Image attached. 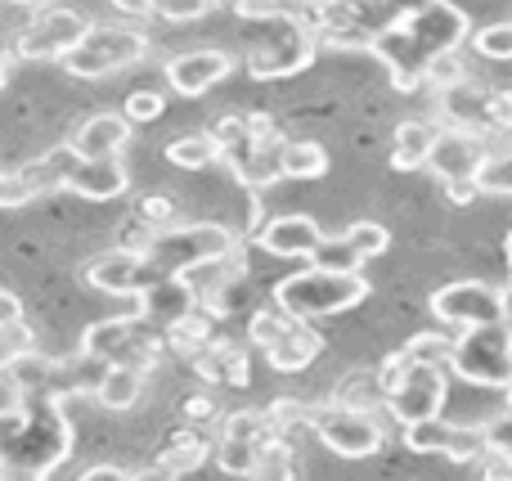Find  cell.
Instances as JSON below:
<instances>
[{
  "instance_id": "1",
  "label": "cell",
  "mask_w": 512,
  "mask_h": 481,
  "mask_svg": "<svg viewBox=\"0 0 512 481\" xmlns=\"http://www.w3.org/2000/svg\"><path fill=\"white\" fill-rule=\"evenodd\" d=\"M463 36H468V14H463L459 5H450V0H432L427 9L409 14L405 23L378 32L364 50L378 54L391 72V86H396L400 95H409V90L423 86L427 63L445 50H459Z\"/></svg>"
},
{
  "instance_id": "2",
  "label": "cell",
  "mask_w": 512,
  "mask_h": 481,
  "mask_svg": "<svg viewBox=\"0 0 512 481\" xmlns=\"http://www.w3.org/2000/svg\"><path fill=\"white\" fill-rule=\"evenodd\" d=\"M72 450V423L59 396L0 410V473L50 477Z\"/></svg>"
},
{
  "instance_id": "3",
  "label": "cell",
  "mask_w": 512,
  "mask_h": 481,
  "mask_svg": "<svg viewBox=\"0 0 512 481\" xmlns=\"http://www.w3.org/2000/svg\"><path fill=\"white\" fill-rule=\"evenodd\" d=\"M14 176L32 189V198L50 194V189H68V194L90 198V203H108V198H122L126 189H131V176H126V167L117 162V153H108V158H86V153H77L72 144H59V149H50L41 162H27Z\"/></svg>"
},
{
  "instance_id": "4",
  "label": "cell",
  "mask_w": 512,
  "mask_h": 481,
  "mask_svg": "<svg viewBox=\"0 0 512 481\" xmlns=\"http://www.w3.org/2000/svg\"><path fill=\"white\" fill-rule=\"evenodd\" d=\"M369 297V279L364 270H324L310 266L297 275L279 279L274 288V306L292 315V320H324V315H342Z\"/></svg>"
},
{
  "instance_id": "5",
  "label": "cell",
  "mask_w": 512,
  "mask_h": 481,
  "mask_svg": "<svg viewBox=\"0 0 512 481\" xmlns=\"http://www.w3.org/2000/svg\"><path fill=\"white\" fill-rule=\"evenodd\" d=\"M144 261H149L153 275H180L185 279L189 270L198 266H216L221 257L234 252V234L225 225L198 221V225H162L153 230L149 239L140 243Z\"/></svg>"
},
{
  "instance_id": "6",
  "label": "cell",
  "mask_w": 512,
  "mask_h": 481,
  "mask_svg": "<svg viewBox=\"0 0 512 481\" xmlns=\"http://www.w3.org/2000/svg\"><path fill=\"white\" fill-rule=\"evenodd\" d=\"M432 0H328L319 5V27L328 45H369L378 32L405 23Z\"/></svg>"
},
{
  "instance_id": "7",
  "label": "cell",
  "mask_w": 512,
  "mask_h": 481,
  "mask_svg": "<svg viewBox=\"0 0 512 481\" xmlns=\"http://www.w3.org/2000/svg\"><path fill=\"white\" fill-rule=\"evenodd\" d=\"M450 369L477 387H508L512 383V329L504 320L459 329L450 351Z\"/></svg>"
},
{
  "instance_id": "8",
  "label": "cell",
  "mask_w": 512,
  "mask_h": 481,
  "mask_svg": "<svg viewBox=\"0 0 512 481\" xmlns=\"http://www.w3.org/2000/svg\"><path fill=\"white\" fill-rule=\"evenodd\" d=\"M149 36L135 32V27H90L86 36L77 41V50L63 54V68L81 81H99V77H113V72L131 68L149 54Z\"/></svg>"
},
{
  "instance_id": "9",
  "label": "cell",
  "mask_w": 512,
  "mask_h": 481,
  "mask_svg": "<svg viewBox=\"0 0 512 481\" xmlns=\"http://www.w3.org/2000/svg\"><path fill=\"white\" fill-rule=\"evenodd\" d=\"M306 423L342 459H369L382 450V428L369 410L360 414L351 405H319V410H306Z\"/></svg>"
},
{
  "instance_id": "10",
  "label": "cell",
  "mask_w": 512,
  "mask_h": 481,
  "mask_svg": "<svg viewBox=\"0 0 512 481\" xmlns=\"http://www.w3.org/2000/svg\"><path fill=\"white\" fill-rule=\"evenodd\" d=\"M432 315L445 329H472V324H495L504 320V293L481 279H454V284L432 293Z\"/></svg>"
},
{
  "instance_id": "11",
  "label": "cell",
  "mask_w": 512,
  "mask_h": 481,
  "mask_svg": "<svg viewBox=\"0 0 512 481\" xmlns=\"http://www.w3.org/2000/svg\"><path fill=\"white\" fill-rule=\"evenodd\" d=\"M90 27L95 23L77 9H45L14 36V54L18 59H63L68 50H77V41Z\"/></svg>"
},
{
  "instance_id": "12",
  "label": "cell",
  "mask_w": 512,
  "mask_h": 481,
  "mask_svg": "<svg viewBox=\"0 0 512 481\" xmlns=\"http://www.w3.org/2000/svg\"><path fill=\"white\" fill-rule=\"evenodd\" d=\"M405 446L414 450V455H445V459H454V464H472V459L486 455L490 432L486 428H459V423L432 414V419L405 423Z\"/></svg>"
},
{
  "instance_id": "13",
  "label": "cell",
  "mask_w": 512,
  "mask_h": 481,
  "mask_svg": "<svg viewBox=\"0 0 512 481\" xmlns=\"http://www.w3.org/2000/svg\"><path fill=\"white\" fill-rule=\"evenodd\" d=\"M441 405H445V369L427 365V360H409L405 378H400L396 392L387 396L391 419L405 428V423H418V419L441 414Z\"/></svg>"
},
{
  "instance_id": "14",
  "label": "cell",
  "mask_w": 512,
  "mask_h": 481,
  "mask_svg": "<svg viewBox=\"0 0 512 481\" xmlns=\"http://www.w3.org/2000/svg\"><path fill=\"white\" fill-rule=\"evenodd\" d=\"M153 270L144 261L140 248H113V252H99V257L86 261V284L90 288H104V293H144L153 284Z\"/></svg>"
},
{
  "instance_id": "15",
  "label": "cell",
  "mask_w": 512,
  "mask_h": 481,
  "mask_svg": "<svg viewBox=\"0 0 512 481\" xmlns=\"http://www.w3.org/2000/svg\"><path fill=\"white\" fill-rule=\"evenodd\" d=\"M230 68H234V59L225 50H185L176 59H167V86L185 99H198L216 81L230 77Z\"/></svg>"
},
{
  "instance_id": "16",
  "label": "cell",
  "mask_w": 512,
  "mask_h": 481,
  "mask_svg": "<svg viewBox=\"0 0 512 481\" xmlns=\"http://www.w3.org/2000/svg\"><path fill=\"white\" fill-rule=\"evenodd\" d=\"M319 239H324V230L310 216H274L270 225L256 230V248L270 252V257H288V261H306Z\"/></svg>"
},
{
  "instance_id": "17",
  "label": "cell",
  "mask_w": 512,
  "mask_h": 481,
  "mask_svg": "<svg viewBox=\"0 0 512 481\" xmlns=\"http://www.w3.org/2000/svg\"><path fill=\"white\" fill-rule=\"evenodd\" d=\"M481 162H486V153H481L477 135H468V131H441V135H436L432 158H427V167H432L436 176L445 180V185H454V180H477Z\"/></svg>"
},
{
  "instance_id": "18",
  "label": "cell",
  "mask_w": 512,
  "mask_h": 481,
  "mask_svg": "<svg viewBox=\"0 0 512 481\" xmlns=\"http://www.w3.org/2000/svg\"><path fill=\"white\" fill-rule=\"evenodd\" d=\"M72 149L86 153V158H108V153H122L131 144V117L126 113H95L72 131Z\"/></svg>"
},
{
  "instance_id": "19",
  "label": "cell",
  "mask_w": 512,
  "mask_h": 481,
  "mask_svg": "<svg viewBox=\"0 0 512 481\" xmlns=\"http://www.w3.org/2000/svg\"><path fill=\"white\" fill-rule=\"evenodd\" d=\"M310 59H315V41H310L306 32H297V27H292L288 41L265 45V50H252L248 54V72H252V77H261V81L292 77V72H301Z\"/></svg>"
},
{
  "instance_id": "20",
  "label": "cell",
  "mask_w": 512,
  "mask_h": 481,
  "mask_svg": "<svg viewBox=\"0 0 512 481\" xmlns=\"http://www.w3.org/2000/svg\"><path fill=\"white\" fill-rule=\"evenodd\" d=\"M319 333L315 329H306V320H292L288 329L279 333V338L265 347V360H270L274 369H283V374H297V369H306L310 360L319 356Z\"/></svg>"
},
{
  "instance_id": "21",
  "label": "cell",
  "mask_w": 512,
  "mask_h": 481,
  "mask_svg": "<svg viewBox=\"0 0 512 481\" xmlns=\"http://www.w3.org/2000/svg\"><path fill=\"white\" fill-rule=\"evenodd\" d=\"M140 392H144V369L140 365H108V374L95 383V401L104 405L108 414L135 410Z\"/></svg>"
},
{
  "instance_id": "22",
  "label": "cell",
  "mask_w": 512,
  "mask_h": 481,
  "mask_svg": "<svg viewBox=\"0 0 512 481\" xmlns=\"http://www.w3.org/2000/svg\"><path fill=\"white\" fill-rule=\"evenodd\" d=\"M436 126L432 122H400L396 126V149H391V167L396 171H418L427 167V158H432L436 149Z\"/></svg>"
},
{
  "instance_id": "23",
  "label": "cell",
  "mask_w": 512,
  "mask_h": 481,
  "mask_svg": "<svg viewBox=\"0 0 512 481\" xmlns=\"http://www.w3.org/2000/svg\"><path fill=\"white\" fill-rule=\"evenodd\" d=\"M274 162H279V176L288 180H319L328 171V149L315 140H288Z\"/></svg>"
},
{
  "instance_id": "24",
  "label": "cell",
  "mask_w": 512,
  "mask_h": 481,
  "mask_svg": "<svg viewBox=\"0 0 512 481\" xmlns=\"http://www.w3.org/2000/svg\"><path fill=\"white\" fill-rule=\"evenodd\" d=\"M50 360L45 356H36V347H18L14 356H5L0 360V374L9 378V383L18 387L23 396H32V392H41L45 387V378H50Z\"/></svg>"
},
{
  "instance_id": "25",
  "label": "cell",
  "mask_w": 512,
  "mask_h": 481,
  "mask_svg": "<svg viewBox=\"0 0 512 481\" xmlns=\"http://www.w3.org/2000/svg\"><path fill=\"white\" fill-rule=\"evenodd\" d=\"M261 459H265V441L256 437H221V446H216L221 473H234V477H256Z\"/></svg>"
},
{
  "instance_id": "26",
  "label": "cell",
  "mask_w": 512,
  "mask_h": 481,
  "mask_svg": "<svg viewBox=\"0 0 512 481\" xmlns=\"http://www.w3.org/2000/svg\"><path fill=\"white\" fill-rule=\"evenodd\" d=\"M216 158H225V153L212 135H185V140L167 144V162L180 167V171H203V167H212Z\"/></svg>"
},
{
  "instance_id": "27",
  "label": "cell",
  "mask_w": 512,
  "mask_h": 481,
  "mask_svg": "<svg viewBox=\"0 0 512 481\" xmlns=\"http://www.w3.org/2000/svg\"><path fill=\"white\" fill-rule=\"evenodd\" d=\"M306 261H310V266H324V270H364V252L355 248L346 234H333V239L324 234Z\"/></svg>"
},
{
  "instance_id": "28",
  "label": "cell",
  "mask_w": 512,
  "mask_h": 481,
  "mask_svg": "<svg viewBox=\"0 0 512 481\" xmlns=\"http://www.w3.org/2000/svg\"><path fill=\"white\" fill-rule=\"evenodd\" d=\"M477 189L481 194H499V198L512 194V149L486 153V162H481V171H477Z\"/></svg>"
},
{
  "instance_id": "29",
  "label": "cell",
  "mask_w": 512,
  "mask_h": 481,
  "mask_svg": "<svg viewBox=\"0 0 512 481\" xmlns=\"http://www.w3.org/2000/svg\"><path fill=\"white\" fill-rule=\"evenodd\" d=\"M342 234L364 252V261H369V257H382V252L391 248V230H387V225H378V221H355V225H346Z\"/></svg>"
},
{
  "instance_id": "30",
  "label": "cell",
  "mask_w": 512,
  "mask_h": 481,
  "mask_svg": "<svg viewBox=\"0 0 512 481\" xmlns=\"http://www.w3.org/2000/svg\"><path fill=\"white\" fill-rule=\"evenodd\" d=\"M454 338H441V333H414L405 342V360H427V365H450Z\"/></svg>"
},
{
  "instance_id": "31",
  "label": "cell",
  "mask_w": 512,
  "mask_h": 481,
  "mask_svg": "<svg viewBox=\"0 0 512 481\" xmlns=\"http://www.w3.org/2000/svg\"><path fill=\"white\" fill-rule=\"evenodd\" d=\"M472 50L481 59H512V23H490L472 36Z\"/></svg>"
},
{
  "instance_id": "32",
  "label": "cell",
  "mask_w": 512,
  "mask_h": 481,
  "mask_svg": "<svg viewBox=\"0 0 512 481\" xmlns=\"http://www.w3.org/2000/svg\"><path fill=\"white\" fill-rule=\"evenodd\" d=\"M203 459H207L203 441H198L194 432H185V437H176L167 446V459H162V468H167V473H180V468H198Z\"/></svg>"
},
{
  "instance_id": "33",
  "label": "cell",
  "mask_w": 512,
  "mask_h": 481,
  "mask_svg": "<svg viewBox=\"0 0 512 481\" xmlns=\"http://www.w3.org/2000/svg\"><path fill=\"white\" fill-rule=\"evenodd\" d=\"M423 81H432L436 90H450V86H459V81H468V77H463V59H459V50L436 54V59L427 63Z\"/></svg>"
},
{
  "instance_id": "34",
  "label": "cell",
  "mask_w": 512,
  "mask_h": 481,
  "mask_svg": "<svg viewBox=\"0 0 512 481\" xmlns=\"http://www.w3.org/2000/svg\"><path fill=\"white\" fill-rule=\"evenodd\" d=\"M288 324H292V315L283 311V306H270V311H256V315H252V342H256V347H270V342L279 338V333L288 329Z\"/></svg>"
},
{
  "instance_id": "35",
  "label": "cell",
  "mask_w": 512,
  "mask_h": 481,
  "mask_svg": "<svg viewBox=\"0 0 512 481\" xmlns=\"http://www.w3.org/2000/svg\"><path fill=\"white\" fill-rule=\"evenodd\" d=\"M216 0H153V14L167 18V23H194L212 9Z\"/></svg>"
},
{
  "instance_id": "36",
  "label": "cell",
  "mask_w": 512,
  "mask_h": 481,
  "mask_svg": "<svg viewBox=\"0 0 512 481\" xmlns=\"http://www.w3.org/2000/svg\"><path fill=\"white\" fill-rule=\"evenodd\" d=\"M265 428H270V419H265V414L239 410V414H230V419L221 423V437H256V441H261Z\"/></svg>"
},
{
  "instance_id": "37",
  "label": "cell",
  "mask_w": 512,
  "mask_h": 481,
  "mask_svg": "<svg viewBox=\"0 0 512 481\" xmlns=\"http://www.w3.org/2000/svg\"><path fill=\"white\" fill-rule=\"evenodd\" d=\"M131 122H149V117H162V95L158 90H135L131 99H126V108H122Z\"/></svg>"
},
{
  "instance_id": "38",
  "label": "cell",
  "mask_w": 512,
  "mask_h": 481,
  "mask_svg": "<svg viewBox=\"0 0 512 481\" xmlns=\"http://www.w3.org/2000/svg\"><path fill=\"white\" fill-rule=\"evenodd\" d=\"M140 216H144V221H149V230H162V225H167L171 221V198H144V203H140Z\"/></svg>"
},
{
  "instance_id": "39",
  "label": "cell",
  "mask_w": 512,
  "mask_h": 481,
  "mask_svg": "<svg viewBox=\"0 0 512 481\" xmlns=\"http://www.w3.org/2000/svg\"><path fill=\"white\" fill-rule=\"evenodd\" d=\"M27 198H32V189H27L18 176H5V171H0V207H18V203H27Z\"/></svg>"
},
{
  "instance_id": "40",
  "label": "cell",
  "mask_w": 512,
  "mask_h": 481,
  "mask_svg": "<svg viewBox=\"0 0 512 481\" xmlns=\"http://www.w3.org/2000/svg\"><path fill=\"white\" fill-rule=\"evenodd\" d=\"M14 324H23V302L9 288H0V333H9Z\"/></svg>"
},
{
  "instance_id": "41",
  "label": "cell",
  "mask_w": 512,
  "mask_h": 481,
  "mask_svg": "<svg viewBox=\"0 0 512 481\" xmlns=\"http://www.w3.org/2000/svg\"><path fill=\"white\" fill-rule=\"evenodd\" d=\"M113 9L126 18H144V14H153V0H113Z\"/></svg>"
},
{
  "instance_id": "42",
  "label": "cell",
  "mask_w": 512,
  "mask_h": 481,
  "mask_svg": "<svg viewBox=\"0 0 512 481\" xmlns=\"http://www.w3.org/2000/svg\"><path fill=\"white\" fill-rule=\"evenodd\" d=\"M185 414H189L194 423H207V419H212V401H207V396H194V401L185 405Z\"/></svg>"
},
{
  "instance_id": "43",
  "label": "cell",
  "mask_w": 512,
  "mask_h": 481,
  "mask_svg": "<svg viewBox=\"0 0 512 481\" xmlns=\"http://www.w3.org/2000/svg\"><path fill=\"white\" fill-rule=\"evenodd\" d=\"M81 477H86V481H104V477L122 481V477H131V473H126V468H113V464H99V468H86Z\"/></svg>"
},
{
  "instance_id": "44",
  "label": "cell",
  "mask_w": 512,
  "mask_h": 481,
  "mask_svg": "<svg viewBox=\"0 0 512 481\" xmlns=\"http://www.w3.org/2000/svg\"><path fill=\"white\" fill-rule=\"evenodd\" d=\"M499 293H504V324L512 329V279H508V288H499Z\"/></svg>"
},
{
  "instance_id": "45",
  "label": "cell",
  "mask_w": 512,
  "mask_h": 481,
  "mask_svg": "<svg viewBox=\"0 0 512 481\" xmlns=\"http://www.w3.org/2000/svg\"><path fill=\"white\" fill-rule=\"evenodd\" d=\"M5 86H9V63L0 59V90H5Z\"/></svg>"
},
{
  "instance_id": "46",
  "label": "cell",
  "mask_w": 512,
  "mask_h": 481,
  "mask_svg": "<svg viewBox=\"0 0 512 481\" xmlns=\"http://www.w3.org/2000/svg\"><path fill=\"white\" fill-rule=\"evenodd\" d=\"M504 252H508V266H512V230H508V239H504Z\"/></svg>"
},
{
  "instance_id": "47",
  "label": "cell",
  "mask_w": 512,
  "mask_h": 481,
  "mask_svg": "<svg viewBox=\"0 0 512 481\" xmlns=\"http://www.w3.org/2000/svg\"><path fill=\"white\" fill-rule=\"evenodd\" d=\"M9 5H36V0H9Z\"/></svg>"
},
{
  "instance_id": "48",
  "label": "cell",
  "mask_w": 512,
  "mask_h": 481,
  "mask_svg": "<svg viewBox=\"0 0 512 481\" xmlns=\"http://www.w3.org/2000/svg\"><path fill=\"white\" fill-rule=\"evenodd\" d=\"M504 392H508V405H512V383H508V387H504Z\"/></svg>"
}]
</instances>
